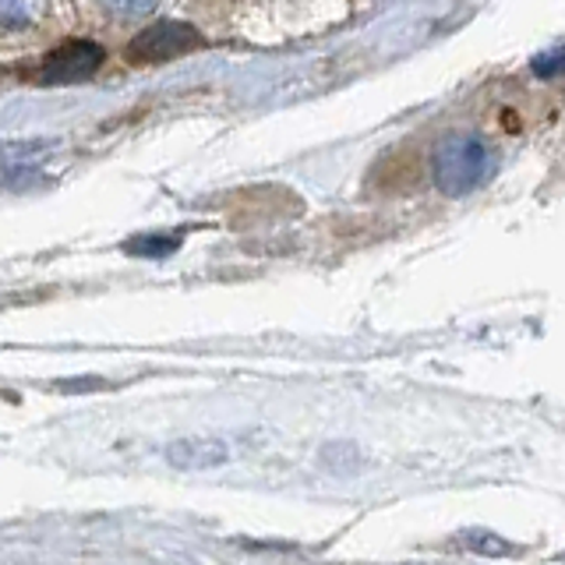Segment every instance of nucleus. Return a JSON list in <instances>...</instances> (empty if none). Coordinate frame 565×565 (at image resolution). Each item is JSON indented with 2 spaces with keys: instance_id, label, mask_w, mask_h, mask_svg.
Wrapping results in <instances>:
<instances>
[{
  "instance_id": "f257e3e1",
  "label": "nucleus",
  "mask_w": 565,
  "mask_h": 565,
  "mask_svg": "<svg viewBox=\"0 0 565 565\" xmlns=\"http://www.w3.org/2000/svg\"><path fill=\"white\" fill-rule=\"evenodd\" d=\"M499 170V152L477 135H449L431 152V173L441 194L459 199L488 184Z\"/></svg>"
},
{
  "instance_id": "f03ea898",
  "label": "nucleus",
  "mask_w": 565,
  "mask_h": 565,
  "mask_svg": "<svg viewBox=\"0 0 565 565\" xmlns=\"http://www.w3.org/2000/svg\"><path fill=\"white\" fill-rule=\"evenodd\" d=\"M199 46V32L181 22H159L146 32L135 35V43L128 46L131 64H163L184 57L188 50Z\"/></svg>"
},
{
  "instance_id": "7ed1b4c3",
  "label": "nucleus",
  "mask_w": 565,
  "mask_h": 565,
  "mask_svg": "<svg viewBox=\"0 0 565 565\" xmlns=\"http://www.w3.org/2000/svg\"><path fill=\"white\" fill-rule=\"evenodd\" d=\"M103 64V50L96 43H64L61 50H53L43 64V82L64 85V82H82Z\"/></svg>"
},
{
  "instance_id": "20e7f679",
  "label": "nucleus",
  "mask_w": 565,
  "mask_h": 565,
  "mask_svg": "<svg viewBox=\"0 0 565 565\" xmlns=\"http://www.w3.org/2000/svg\"><path fill=\"white\" fill-rule=\"evenodd\" d=\"M167 459L181 470H209L226 459V446L216 438H181L167 446Z\"/></svg>"
},
{
  "instance_id": "39448f33",
  "label": "nucleus",
  "mask_w": 565,
  "mask_h": 565,
  "mask_svg": "<svg viewBox=\"0 0 565 565\" xmlns=\"http://www.w3.org/2000/svg\"><path fill=\"white\" fill-rule=\"evenodd\" d=\"M46 0H0V25L4 29H25L43 14Z\"/></svg>"
},
{
  "instance_id": "423d86ee",
  "label": "nucleus",
  "mask_w": 565,
  "mask_h": 565,
  "mask_svg": "<svg viewBox=\"0 0 565 565\" xmlns=\"http://www.w3.org/2000/svg\"><path fill=\"white\" fill-rule=\"evenodd\" d=\"M177 244H181V237L146 234V237H135V241H128V252H131V255H141V258H163V255L177 252Z\"/></svg>"
},
{
  "instance_id": "0eeeda50",
  "label": "nucleus",
  "mask_w": 565,
  "mask_h": 565,
  "mask_svg": "<svg viewBox=\"0 0 565 565\" xmlns=\"http://www.w3.org/2000/svg\"><path fill=\"white\" fill-rule=\"evenodd\" d=\"M99 4L120 18H138V14H149L156 8V0H99Z\"/></svg>"
}]
</instances>
